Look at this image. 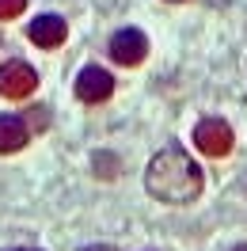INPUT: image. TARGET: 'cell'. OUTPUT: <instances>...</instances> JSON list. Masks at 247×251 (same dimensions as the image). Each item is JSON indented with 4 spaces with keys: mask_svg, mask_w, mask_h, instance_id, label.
Listing matches in <instances>:
<instances>
[{
    "mask_svg": "<svg viewBox=\"0 0 247 251\" xmlns=\"http://www.w3.org/2000/svg\"><path fill=\"white\" fill-rule=\"evenodd\" d=\"M145 53H148V38H145L141 31H133V27H125V31H118L114 38H110V57H114L118 65H125V69L141 65Z\"/></svg>",
    "mask_w": 247,
    "mask_h": 251,
    "instance_id": "277c9868",
    "label": "cell"
},
{
    "mask_svg": "<svg viewBox=\"0 0 247 251\" xmlns=\"http://www.w3.org/2000/svg\"><path fill=\"white\" fill-rule=\"evenodd\" d=\"M194 141H198V149L205 152V156H228L232 152V129L224 118H201L198 126H194Z\"/></svg>",
    "mask_w": 247,
    "mask_h": 251,
    "instance_id": "7a4b0ae2",
    "label": "cell"
},
{
    "mask_svg": "<svg viewBox=\"0 0 247 251\" xmlns=\"http://www.w3.org/2000/svg\"><path fill=\"white\" fill-rule=\"evenodd\" d=\"M27 8V0H0V19H16Z\"/></svg>",
    "mask_w": 247,
    "mask_h": 251,
    "instance_id": "ba28073f",
    "label": "cell"
},
{
    "mask_svg": "<svg viewBox=\"0 0 247 251\" xmlns=\"http://www.w3.org/2000/svg\"><path fill=\"white\" fill-rule=\"evenodd\" d=\"M27 145V122L16 114H4L0 118V152H19Z\"/></svg>",
    "mask_w": 247,
    "mask_h": 251,
    "instance_id": "52a82bcc",
    "label": "cell"
},
{
    "mask_svg": "<svg viewBox=\"0 0 247 251\" xmlns=\"http://www.w3.org/2000/svg\"><path fill=\"white\" fill-rule=\"evenodd\" d=\"M232 251H247V244H240V248H232Z\"/></svg>",
    "mask_w": 247,
    "mask_h": 251,
    "instance_id": "8fae6325",
    "label": "cell"
},
{
    "mask_svg": "<svg viewBox=\"0 0 247 251\" xmlns=\"http://www.w3.org/2000/svg\"><path fill=\"white\" fill-rule=\"evenodd\" d=\"M38 88V73L27 61H4L0 65V95L4 99H27Z\"/></svg>",
    "mask_w": 247,
    "mask_h": 251,
    "instance_id": "3957f363",
    "label": "cell"
},
{
    "mask_svg": "<svg viewBox=\"0 0 247 251\" xmlns=\"http://www.w3.org/2000/svg\"><path fill=\"white\" fill-rule=\"evenodd\" d=\"M65 34H69V27H65L61 16H38V19H31V27H27V38H31L34 46H42V50L61 46Z\"/></svg>",
    "mask_w": 247,
    "mask_h": 251,
    "instance_id": "8992f818",
    "label": "cell"
},
{
    "mask_svg": "<svg viewBox=\"0 0 247 251\" xmlns=\"http://www.w3.org/2000/svg\"><path fill=\"white\" fill-rule=\"evenodd\" d=\"M110 92H114V76L99 65H88L76 76V99H84V103H103V99H110Z\"/></svg>",
    "mask_w": 247,
    "mask_h": 251,
    "instance_id": "5b68a950",
    "label": "cell"
},
{
    "mask_svg": "<svg viewBox=\"0 0 247 251\" xmlns=\"http://www.w3.org/2000/svg\"><path fill=\"white\" fill-rule=\"evenodd\" d=\"M145 187L156 202H168V205H186L201 194V172L198 164L190 160L186 149L179 145H168L160 149L148 168H145Z\"/></svg>",
    "mask_w": 247,
    "mask_h": 251,
    "instance_id": "6da1fadb",
    "label": "cell"
},
{
    "mask_svg": "<svg viewBox=\"0 0 247 251\" xmlns=\"http://www.w3.org/2000/svg\"><path fill=\"white\" fill-rule=\"evenodd\" d=\"M4 251H38V248H4Z\"/></svg>",
    "mask_w": 247,
    "mask_h": 251,
    "instance_id": "30bf717a",
    "label": "cell"
},
{
    "mask_svg": "<svg viewBox=\"0 0 247 251\" xmlns=\"http://www.w3.org/2000/svg\"><path fill=\"white\" fill-rule=\"evenodd\" d=\"M80 251H118V248H110V244H92V248H80Z\"/></svg>",
    "mask_w": 247,
    "mask_h": 251,
    "instance_id": "9c48e42d",
    "label": "cell"
}]
</instances>
